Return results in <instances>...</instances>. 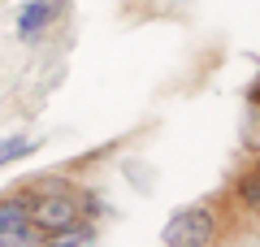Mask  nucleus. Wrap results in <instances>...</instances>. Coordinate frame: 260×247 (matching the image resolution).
I'll return each instance as SVG.
<instances>
[{
    "mask_svg": "<svg viewBox=\"0 0 260 247\" xmlns=\"http://www.w3.org/2000/svg\"><path fill=\"white\" fill-rule=\"evenodd\" d=\"M217 234V221L208 208H182L174 212V217L165 221V230H160V238H165V247H208Z\"/></svg>",
    "mask_w": 260,
    "mask_h": 247,
    "instance_id": "1",
    "label": "nucleus"
},
{
    "mask_svg": "<svg viewBox=\"0 0 260 247\" xmlns=\"http://www.w3.org/2000/svg\"><path fill=\"white\" fill-rule=\"evenodd\" d=\"M26 212H30V221H35L39 230H48V234H52V230L74 226L83 208H78V200H70V195H44V200H35Z\"/></svg>",
    "mask_w": 260,
    "mask_h": 247,
    "instance_id": "2",
    "label": "nucleus"
},
{
    "mask_svg": "<svg viewBox=\"0 0 260 247\" xmlns=\"http://www.w3.org/2000/svg\"><path fill=\"white\" fill-rule=\"evenodd\" d=\"M61 9H65V0H35V5H26V9H22V18H18L22 39L44 35V30H48V22H52Z\"/></svg>",
    "mask_w": 260,
    "mask_h": 247,
    "instance_id": "3",
    "label": "nucleus"
},
{
    "mask_svg": "<svg viewBox=\"0 0 260 247\" xmlns=\"http://www.w3.org/2000/svg\"><path fill=\"white\" fill-rule=\"evenodd\" d=\"M87 238H91V230L74 221V226H65V230H52V238L44 247H87Z\"/></svg>",
    "mask_w": 260,
    "mask_h": 247,
    "instance_id": "4",
    "label": "nucleus"
},
{
    "mask_svg": "<svg viewBox=\"0 0 260 247\" xmlns=\"http://www.w3.org/2000/svg\"><path fill=\"white\" fill-rule=\"evenodd\" d=\"M18 226H30V212L22 200H0V230H18Z\"/></svg>",
    "mask_w": 260,
    "mask_h": 247,
    "instance_id": "5",
    "label": "nucleus"
},
{
    "mask_svg": "<svg viewBox=\"0 0 260 247\" xmlns=\"http://www.w3.org/2000/svg\"><path fill=\"white\" fill-rule=\"evenodd\" d=\"M0 247H44V238L30 234V226H18V230H0Z\"/></svg>",
    "mask_w": 260,
    "mask_h": 247,
    "instance_id": "6",
    "label": "nucleus"
},
{
    "mask_svg": "<svg viewBox=\"0 0 260 247\" xmlns=\"http://www.w3.org/2000/svg\"><path fill=\"white\" fill-rule=\"evenodd\" d=\"M30 147H35V139H5V143H0V165H9V161H18V156H26Z\"/></svg>",
    "mask_w": 260,
    "mask_h": 247,
    "instance_id": "7",
    "label": "nucleus"
},
{
    "mask_svg": "<svg viewBox=\"0 0 260 247\" xmlns=\"http://www.w3.org/2000/svg\"><path fill=\"white\" fill-rule=\"evenodd\" d=\"M239 200L247 204V208H260V174H251V178L239 182Z\"/></svg>",
    "mask_w": 260,
    "mask_h": 247,
    "instance_id": "8",
    "label": "nucleus"
},
{
    "mask_svg": "<svg viewBox=\"0 0 260 247\" xmlns=\"http://www.w3.org/2000/svg\"><path fill=\"white\" fill-rule=\"evenodd\" d=\"M251 143L260 147V104H256V126H251Z\"/></svg>",
    "mask_w": 260,
    "mask_h": 247,
    "instance_id": "9",
    "label": "nucleus"
},
{
    "mask_svg": "<svg viewBox=\"0 0 260 247\" xmlns=\"http://www.w3.org/2000/svg\"><path fill=\"white\" fill-rule=\"evenodd\" d=\"M251 100H256V104H260V87H256V91H251Z\"/></svg>",
    "mask_w": 260,
    "mask_h": 247,
    "instance_id": "10",
    "label": "nucleus"
}]
</instances>
